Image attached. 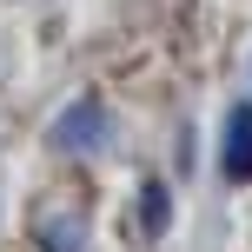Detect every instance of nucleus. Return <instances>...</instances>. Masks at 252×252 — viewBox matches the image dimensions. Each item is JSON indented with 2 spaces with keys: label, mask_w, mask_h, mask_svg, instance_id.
Wrapping results in <instances>:
<instances>
[{
  "label": "nucleus",
  "mask_w": 252,
  "mask_h": 252,
  "mask_svg": "<svg viewBox=\"0 0 252 252\" xmlns=\"http://www.w3.org/2000/svg\"><path fill=\"white\" fill-rule=\"evenodd\" d=\"M106 113H100V100H80V106H66L60 120H53V146L60 153H100L106 146Z\"/></svg>",
  "instance_id": "f257e3e1"
},
{
  "label": "nucleus",
  "mask_w": 252,
  "mask_h": 252,
  "mask_svg": "<svg viewBox=\"0 0 252 252\" xmlns=\"http://www.w3.org/2000/svg\"><path fill=\"white\" fill-rule=\"evenodd\" d=\"M40 252H87L80 246V226H47L40 232Z\"/></svg>",
  "instance_id": "7ed1b4c3"
},
{
  "label": "nucleus",
  "mask_w": 252,
  "mask_h": 252,
  "mask_svg": "<svg viewBox=\"0 0 252 252\" xmlns=\"http://www.w3.org/2000/svg\"><path fill=\"white\" fill-rule=\"evenodd\" d=\"M219 173H226V179H252V106H232V113H226Z\"/></svg>",
  "instance_id": "f03ea898"
},
{
  "label": "nucleus",
  "mask_w": 252,
  "mask_h": 252,
  "mask_svg": "<svg viewBox=\"0 0 252 252\" xmlns=\"http://www.w3.org/2000/svg\"><path fill=\"white\" fill-rule=\"evenodd\" d=\"M159 226H166V186L146 179V232H159Z\"/></svg>",
  "instance_id": "20e7f679"
}]
</instances>
